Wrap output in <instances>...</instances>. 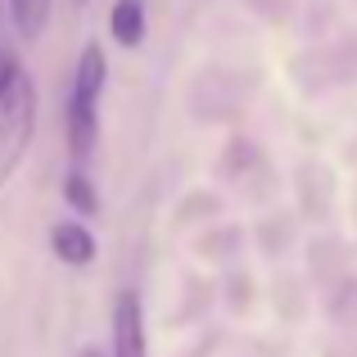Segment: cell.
I'll list each match as a JSON object with an SVG mask.
<instances>
[{
  "label": "cell",
  "mask_w": 357,
  "mask_h": 357,
  "mask_svg": "<svg viewBox=\"0 0 357 357\" xmlns=\"http://www.w3.org/2000/svg\"><path fill=\"white\" fill-rule=\"evenodd\" d=\"M114 357H149L145 312H140L136 294H118V303H114Z\"/></svg>",
  "instance_id": "obj_3"
},
{
  "label": "cell",
  "mask_w": 357,
  "mask_h": 357,
  "mask_svg": "<svg viewBox=\"0 0 357 357\" xmlns=\"http://www.w3.org/2000/svg\"><path fill=\"white\" fill-rule=\"evenodd\" d=\"M9 18H14L23 41H36L50 23V0H9Z\"/></svg>",
  "instance_id": "obj_6"
},
{
  "label": "cell",
  "mask_w": 357,
  "mask_h": 357,
  "mask_svg": "<svg viewBox=\"0 0 357 357\" xmlns=\"http://www.w3.org/2000/svg\"><path fill=\"white\" fill-rule=\"evenodd\" d=\"M36 136V86L14 59L0 73V190L27 158Z\"/></svg>",
  "instance_id": "obj_1"
},
{
  "label": "cell",
  "mask_w": 357,
  "mask_h": 357,
  "mask_svg": "<svg viewBox=\"0 0 357 357\" xmlns=\"http://www.w3.org/2000/svg\"><path fill=\"white\" fill-rule=\"evenodd\" d=\"M109 32L118 45H140L145 41V5L140 0H118L109 14Z\"/></svg>",
  "instance_id": "obj_5"
},
{
  "label": "cell",
  "mask_w": 357,
  "mask_h": 357,
  "mask_svg": "<svg viewBox=\"0 0 357 357\" xmlns=\"http://www.w3.org/2000/svg\"><path fill=\"white\" fill-rule=\"evenodd\" d=\"M100 91H105V50L100 45H86L77 59V73H73V96H68V145L77 158H86L96 149L100 136Z\"/></svg>",
  "instance_id": "obj_2"
},
{
  "label": "cell",
  "mask_w": 357,
  "mask_h": 357,
  "mask_svg": "<svg viewBox=\"0 0 357 357\" xmlns=\"http://www.w3.org/2000/svg\"><path fill=\"white\" fill-rule=\"evenodd\" d=\"M63 199H68V204H73V208H77V213H86V218H91V213L100 208V195L91 190V181H86V176H82V172L63 176Z\"/></svg>",
  "instance_id": "obj_7"
},
{
  "label": "cell",
  "mask_w": 357,
  "mask_h": 357,
  "mask_svg": "<svg viewBox=\"0 0 357 357\" xmlns=\"http://www.w3.org/2000/svg\"><path fill=\"white\" fill-rule=\"evenodd\" d=\"M50 244H54V258L68 262V267H86L96 258V236L86 227H77V222H59L50 231Z\"/></svg>",
  "instance_id": "obj_4"
},
{
  "label": "cell",
  "mask_w": 357,
  "mask_h": 357,
  "mask_svg": "<svg viewBox=\"0 0 357 357\" xmlns=\"http://www.w3.org/2000/svg\"><path fill=\"white\" fill-rule=\"evenodd\" d=\"M5 63H9V54H5V50H0V73H5Z\"/></svg>",
  "instance_id": "obj_8"
}]
</instances>
